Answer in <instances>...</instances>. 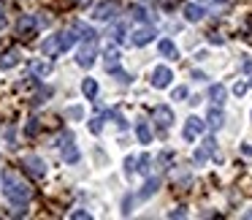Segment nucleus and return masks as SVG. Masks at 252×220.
I'll use <instances>...</instances> for the list:
<instances>
[{
  "mask_svg": "<svg viewBox=\"0 0 252 220\" xmlns=\"http://www.w3.org/2000/svg\"><path fill=\"white\" fill-rule=\"evenodd\" d=\"M3 193H6V198L11 204H17V207H25V204L30 201V196H33L30 185L22 180V174L14 171V169H3Z\"/></svg>",
  "mask_w": 252,
  "mask_h": 220,
  "instance_id": "f257e3e1",
  "label": "nucleus"
},
{
  "mask_svg": "<svg viewBox=\"0 0 252 220\" xmlns=\"http://www.w3.org/2000/svg\"><path fill=\"white\" fill-rule=\"evenodd\" d=\"M73 44H76L73 30H60V33L49 36V38L44 41V55L46 57H57V55H63V52H68Z\"/></svg>",
  "mask_w": 252,
  "mask_h": 220,
  "instance_id": "f03ea898",
  "label": "nucleus"
},
{
  "mask_svg": "<svg viewBox=\"0 0 252 220\" xmlns=\"http://www.w3.org/2000/svg\"><path fill=\"white\" fill-rule=\"evenodd\" d=\"M60 155H63L65 163H76L79 160V149H76V144H73V133L71 131L63 133V139H60Z\"/></svg>",
  "mask_w": 252,
  "mask_h": 220,
  "instance_id": "7ed1b4c3",
  "label": "nucleus"
},
{
  "mask_svg": "<svg viewBox=\"0 0 252 220\" xmlns=\"http://www.w3.org/2000/svg\"><path fill=\"white\" fill-rule=\"evenodd\" d=\"M35 28H38V19H35L33 14H25V17L17 22V33L22 36V38H33Z\"/></svg>",
  "mask_w": 252,
  "mask_h": 220,
  "instance_id": "20e7f679",
  "label": "nucleus"
},
{
  "mask_svg": "<svg viewBox=\"0 0 252 220\" xmlns=\"http://www.w3.org/2000/svg\"><path fill=\"white\" fill-rule=\"evenodd\" d=\"M171 79H174V73H171V68H165V66H158L152 71V87H158V90H165L171 84Z\"/></svg>",
  "mask_w": 252,
  "mask_h": 220,
  "instance_id": "39448f33",
  "label": "nucleus"
},
{
  "mask_svg": "<svg viewBox=\"0 0 252 220\" xmlns=\"http://www.w3.org/2000/svg\"><path fill=\"white\" fill-rule=\"evenodd\" d=\"M152 120L158 122V125L163 128V131H168V128H171V122H174V111H171V106H155Z\"/></svg>",
  "mask_w": 252,
  "mask_h": 220,
  "instance_id": "423d86ee",
  "label": "nucleus"
},
{
  "mask_svg": "<svg viewBox=\"0 0 252 220\" xmlns=\"http://www.w3.org/2000/svg\"><path fill=\"white\" fill-rule=\"evenodd\" d=\"M22 166H25V169H28L33 177H44V174H46V163L38 158V155H25V158H22Z\"/></svg>",
  "mask_w": 252,
  "mask_h": 220,
  "instance_id": "0eeeda50",
  "label": "nucleus"
},
{
  "mask_svg": "<svg viewBox=\"0 0 252 220\" xmlns=\"http://www.w3.org/2000/svg\"><path fill=\"white\" fill-rule=\"evenodd\" d=\"M201 133H203V120H198V117H190V120L185 122V131H182V136H185L187 142H195Z\"/></svg>",
  "mask_w": 252,
  "mask_h": 220,
  "instance_id": "6e6552de",
  "label": "nucleus"
},
{
  "mask_svg": "<svg viewBox=\"0 0 252 220\" xmlns=\"http://www.w3.org/2000/svg\"><path fill=\"white\" fill-rule=\"evenodd\" d=\"M214 149H217V142H214V139H206V142L201 144V147L195 149V155H192V160H195L198 166H203L209 160V155L214 152Z\"/></svg>",
  "mask_w": 252,
  "mask_h": 220,
  "instance_id": "1a4fd4ad",
  "label": "nucleus"
},
{
  "mask_svg": "<svg viewBox=\"0 0 252 220\" xmlns=\"http://www.w3.org/2000/svg\"><path fill=\"white\" fill-rule=\"evenodd\" d=\"M114 14H117V0H106V3H100L93 11V17L95 19H111Z\"/></svg>",
  "mask_w": 252,
  "mask_h": 220,
  "instance_id": "9d476101",
  "label": "nucleus"
},
{
  "mask_svg": "<svg viewBox=\"0 0 252 220\" xmlns=\"http://www.w3.org/2000/svg\"><path fill=\"white\" fill-rule=\"evenodd\" d=\"M95 52H98V49H95V41H90V44L84 46L82 52H79L76 63H79V66H84V68H90V66L95 63Z\"/></svg>",
  "mask_w": 252,
  "mask_h": 220,
  "instance_id": "9b49d317",
  "label": "nucleus"
},
{
  "mask_svg": "<svg viewBox=\"0 0 252 220\" xmlns=\"http://www.w3.org/2000/svg\"><path fill=\"white\" fill-rule=\"evenodd\" d=\"M19 60H22L19 49H8V52H3V55H0V71H8V68H14Z\"/></svg>",
  "mask_w": 252,
  "mask_h": 220,
  "instance_id": "f8f14e48",
  "label": "nucleus"
},
{
  "mask_svg": "<svg viewBox=\"0 0 252 220\" xmlns=\"http://www.w3.org/2000/svg\"><path fill=\"white\" fill-rule=\"evenodd\" d=\"M152 38H155V30L152 28H138L136 33H133V44H136V46H147Z\"/></svg>",
  "mask_w": 252,
  "mask_h": 220,
  "instance_id": "ddd939ff",
  "label": "nucleus"
},
{
  "mask_svg": "<svg viewBox=\"0 0 252 220\" xmlns=\"http://www.w3.org/2000/svg\"><path fill=\"white\" fill-rule=\"evenodd\" d=\"M225 95H228V90H225L222 84H212V87H209V98H212L214 106H222Z\"/></svg>",
  "mask_w": 252,
  "mask_h": 220,
  "instance_id": "4468645a",
  "label": "nucleus"
},
{
  "mask_svg": "<svg viewBox=\"0 0 252 220\" xmlns=\"http://www.w3.org/2000/svg\"><path fill=\"white\" fill-rule=\"evenodd\" d=\"M185 19H187V22H201V19H203V8L195 6V3H187V6H185Z\"/></svg>",
  "mask_w": 252,
  "mask_h": 220,
  "instance_id": "2eb2a0df",
  "label": "nucleus"
},
{
  "mask_svg": "<svg viewBox=\"0 0 252 220\" xmlns=\"http://www.w3.org/2000/svg\"><path fill=\"white\" fill-rule=\"evenodd\" d=\"M136 133H138V142L141 144H149L152 142V128H149V122H136Z\"/></svg>",
  "mask_w": 252,
  "mask_h": 220,
  "instance_id": "dca6fc26",
  "label": "nucleus"
},
{
  "mask_svg": "<svg viewBox=\"0 0 252 220\" xmlns=\"http://www.w3.org/2000/svg\"><path fill=\"white\" fill-rule=\"evenodd\" d=\"M30 68H33V73H35V76H41V79L52 73V63H46V60H33V63H30Z\"/></svg>",
  "mask_w": 252,
  "mask_h": 220,
  "instance_id": "f3484780",
  "label": "nucleus"
},
{
  "mask_svg": "<svg viewBox=\"0 0 252 220\" xmlns=\"http://www.w3.org/2000/svg\"><path fill=\"white\" fill-rule=\"evenodd\" d=\"M222 122H225L222 109H220V106H214V109L209 111V125H212V128H222Z\"/></svg>",
  "mask_w": 252,
  "mask_h": 220,
  "instance_id": "a211bd4d",
  "label": "nucleus"
},
{
  "mask_svg": "<svg viewBox=\"0 0 252 220\" xmlns=\"http://www.w3.org/2000/svg\"><path fill=\"white\" fill-rule=\"evenodd\" d=\"M82 93L87 95V101H93L95 95H98V82H95V79H84V82H82Z\"/></svg>",
  "mask_w": 252,
  "mask_h": 220,
  "instance_id": "6ab92c4d",
  "label": "nucleus"
},
{
  "mask_svg": "<svg viewBox=\"0 0 252 220\" xmlns=\"http://www.w3.org/2000/svg\"><path fill=\"white\" fill-rule=\"evenodd\" d=\"M158 49H160V55H163V57H176V55H179V52H176V46H174V41H168V38L160 41Z\"/></svg>",
  "mask_w": 252,
  "mask_h": 220,
  "instance_id": "aec40b11",
  "label": "nucleus"
},
{
  "mask_svg": "<svg viewBox=\"0 0 252 220\" xmlns=\"http://www.w3.org/2000/svg\"><path fill=\"white\" fill-rule=\"evenodd\" d=\"M158 187H160V180L155 177V180H147V185H144V190L138 193V198H149L152 193H158Z\"/></svg>",
  "mask_w": 252,
  "mask_h": 220,
  "instance_id": "412c9836",
  "label": "nucleus"
},
{
  "mask_svg": "<svg viewBox=\"0 0 252 220\" xmlns=\"http://www.w3.org/2000/svg\"><path fill=\"white\" fill-rule=\"evenodd\" d=\"M130 17L136 19V22H147L149 14H147V8H144V6H130Z\"/></svg>",
  "mask_w": 252,
  "mask_h": 220,
  "instance_id": "4be33fe9",
  "label": "nucleus"
},
{
  "mask_svg": "<svg viewBox=\"0 0 252 220\" xmlns=\"http://www.w3.org/2000/svg\"><path fill=\"white\" fill-rule=\"evenodd\" d=\"M76 30L82 33V38H84V41H95V36H98L93 28H90V25H76Z\"/></svg>",
  "mask_w": 252,
  "mask_h": 220,
  "instance_id": "5701e85b",
  "label": "nucleus"
},
{
  "mask_svg": "<svg viewBox=\"0 0 252 220\" xmlns=\"http://www.w3.org/2000/svg\"><path fill=\"white\" fill-rule=\"evenodd\" d=\"M109 73H111V76H117L122 84H127V82H130V73H125L120 66H117V68H109Z\"/></svg>",
  "mask_w": 252,
  "mask_h": 220,
  "instance_id": "b1692460",
  "label": "nucleus"
},
{
  "mask_svg": "<svg viewBox=\"0 0 252 220\" xmlns=\"http://www.w3.org/2000/svg\"><path fill=\"white\" fill-rule=\"evenodd\" d=\"M103 131V120H100V117H93V120H90V133H100Z\"/></svg>",
  "mask_w": 252,
  "mask_h": 220,
  "instance_id": "393cba45",
  "label": "nucleus"
},
{
  "mask_svg": "<svg viewBox=\"0 0 252 220\" xmlns=\"http://www.w3.org/2000/svg\"><path fill=\"white\" fill-rule=\"evenodd\" d=\"M187 98V87H176L174 90V101H185Z\"/></svg>",
  "mask_w": 252,
  "mask_h": 220,
  "instance_id": "a878e982",
  "label": "nucleus"
},
{
  "mask_svg": "<svg viewBox=\"0 0 252 220\" xmlns=\"http://www.w3.org/2000/svg\"><path fill=\"white\" fill-rule=\"evenodd\" d=\"M125 171H127V174H133V171H136V158H133V155L125 160Z\"/></svg>",
  "mask_w": 252,
  "mask_h": 220,
  "instance_id": "bb28decb",
  "label": "nucleus"
},
{
  "mask_svg": "<svg viewBox=\"0 0 252 220\" xmlns=\"http://www.w3.org/2000/svg\"><path fill=\"white\" fill-rule=\"evenodd\" d=\"M71 218H73V220H84V218L90 220V212H84V209H76V212H71Z\"/></svg>",
  "mask_w": 252,
  "mask_h": 220,
  "instance_id": "cd10ccee",
  "label": "nucleus"
},
{
  "mask_svg": "<svg viewBox=\"0 0 252 220\" xmlns=\"http://www.w3.org/2000/svg\"><path fill=\"white\" fill-rule=\"evenodd\" d=\"M6 28V6H3V3H0V30Z\"/></svg>",
  "mask_w": 252,
  "mask_h": 220,
  "instance_id": "c85d7f7f",
  "label": "nucleus"
},
{
  "mask_svg": "<svg viewBox=\"0 0 252 220\" xmlns=\"http://www.w3.org/2000/svg\"><path fill=\"white\" fill-rule=\"evenodd\" d=\"M114 38L122 44V41H125V28H117V30H114Z\"/></svg>",
  "mask_w": 252,
  "mask_h": 220,
  "instance_id": "c756f323",
  "label": "nucleus"
},
{
  "mask_svg": "<svg viewBox=\"0 0 252 220\" xmlns=\"http://www.w3.org/2000/svg\"><path fill=\"white\" fill-rule=\"evenodd\" d=\"M233 93H236V95H244V93H247V84H244V82H239V84L233 87Z\"/></svg>",
  "mask_w": 252,
  "mask_h": 220,
  "instance_id": "7c9ffc66",
  "label": "nucleus"
},
{
  "mask_svg": "<svg viewBox=\"0 0 252 220\" xmlns=\"http://www.w3.org/2000/svg\"><path fill=\"white\" fill-rule=\"evenodd\" d=\"M209 41H212V44H222V38H220L217 33H209Z\"/></svg>",
  "mask_w": 252,
  "mask_h": 220,
  "instance_id": "2f4dec72",
  "label": "nucleus"
},
{
  "mask_svg": "<svg viewBox=\"0 0 252 220\" xmlns=\"http://www.w3.org/2000/svg\"><path fill=\"white\" fill-rule=\"evenodd\" d=\"M82 114V109H79V106H73V109H68V117H79Z\"/></svg>",
  "mask_w": 252,
  "mask_h": 220,
  "instance_id": "473e14b6",
  "label": "nucleus"
},
{
  "mask_svg": "<svg viewBox=\"0 0 252 220\" xmlns=\"http://www.w3.org/2000/svg\"><path fill=\"white\" fill-rule=\"evenodd\" d=\"M168 218H185V209H176V212H168Z\"/></svg>",
  "mask_w": 252,
  "mask_h": 220,
  "instance_id": "72a5a7b5",
  "label": "nucleus"
}]
</instances>
